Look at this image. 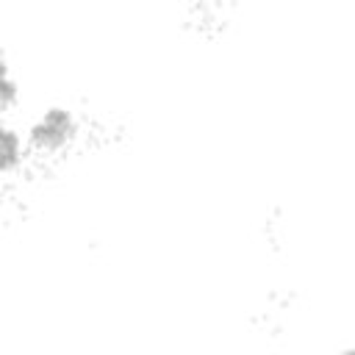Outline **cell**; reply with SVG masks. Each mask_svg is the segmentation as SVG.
<instances>
[{"label":"cell","mask_w":355,"mask_h":355,"mask_svg":"<svg viewBox=\"0 0 355 355\" xmlns=\"http://www.w3.org/2000/svg\"><path fill=\"white\" fill-rule=\"evenodd\" d=\"M19 161V136L8 128H0V172H8Z\"/></svg>","instance_id":"obj_2"},{"label":"cell","mask_w":355,"mask_h":355,"mask_svg":"<svg viewBox=\"0 0 355 355\" xmlns=\"http://www.w3.org/2000/svg\"><path fill=\"white\" fill-rule=\"evenodd\" d=\"M75 116L67 108H50L44 116L31 128V141L42 150H61L75 139Z\"/></svg>","instance_id":"obj_1"},{"label":"cell","mask_w":355,"mask_h":355,"mask_svg":"<svg viewBox=\"0 0 355 355\" xmlns=\"http://www.w3.org/2000/svg\"><path fill=\"white\" fill-rule=\"evenodd\" d=\"M17 94H19V89H17V83L6 75V78H0V108H6V105H11L14 100H17Z\"/></svg>","instance_id":"obj_3"}]
</instances>
